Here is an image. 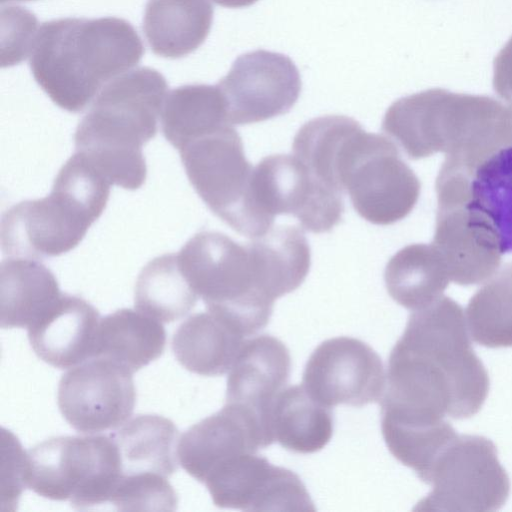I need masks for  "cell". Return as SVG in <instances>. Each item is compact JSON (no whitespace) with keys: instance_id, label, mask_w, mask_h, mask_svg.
I'll return each instance as SVG.
<instances>
[{"instance_id":"35","label":"cell","mask_w":512,"mask_h":512,"mask_svg":"<svg viewBox=\"0 0 512 512\" xmlns=\"http://www.w3.org/2000/svg\"><path fill=\"white\" fill-rule=\"evenodd\" d=\"M493 86L502 99L512 102V37L494 60Z\"/></svg>"},{"instance_id":"4","label":"cell","mask_w":512,"mask_h":512,"mask_svg":"<svg viewBox=\"0 0 512 512\" xmlns=\"http://www.w3.org/2000/svg\"><path fill=\"white\" fill-rule=\"evenodd\" d=\"M167 94L165 78L149 67L109 82L77 126L76 152L111 185L140 188L147 175L143 146L157 133Z\"/></svg>"},{"instance_id":"15","label":"cell","mask_w":512,"mask_h":512,"mask_svg":"<svg viewBox=\"0 0 512 512\" xmlns=\"http://www.w3.org/2000/svg\"><path fill=\"white\" fill-rule=\"evenodd\" d=\"M217 86L226 103L229 123L246 125L289 112L302 84L289 57L256 50L238 57Z\"/></svg>"},{"instance_id":"14","label":"cell","mask_w":512,"mask_h":512,"mask_svg":"<svg viewBox=\"0 0 512 512\" xmlns=\"http://www.w3.org/2000/svg\"><path fill=\"white\" fill-rule=\"evenodd\" d=\"M301 384L328 408L362 407L380 401L385 370L380 356L367 343L353 337H334L312 352Z\"/></svg>"},{"instance_id":"17","label":"cell","mask_w":512,"mask_h":512,"mask_svg":"<svg viewBox=\"0 0 512 512\" xmlns=\"http://www.w3.org/2000/svg\"><path fill=\"white\" fill-rule=\"evenodd\" d=\"M274 442L265 423L254 412L225 403L218 412L185 431L178 443L182 468L204 483L226 460L246 452H258Z\"/></svg>"},{"instance_id":"27","label":"cell","mask_w":512,"mask_h":512,"mask_svg":"<svg viewBox=\"0 0 512 512\" xmlns=\"http://www.w3.org/2000/svg\"><path fill=\"white\" fill-rule=\"evenodd\" d=\"M384 280L390 297L411 311L434 303L451 281L432 243L410 244L396 252L386 264Z\"/></svg>"},{"instance_id":"24","label":"cell","mask_w":512,"mask_h":512,"mask_svg":"<svg viewBox=\"0 0 512 512\" xmlns=\"http://www.w3.org/2000/svg\"><path fill=\"white\" fill-rule=\"evenodd\" d=\"M166 346L162 322L138 309H119L100 319L94 357L134 373L160 357Z\"/></svg>"},{"instance_id":"2","label":"cell","mask_w":512,"mask_h":512,"mask_svg":"<svg viewBox=\"0 0 512 512\" xmlns=\"http://www.w3.org/2000/svg\"><path fill=\"white\" fill-rule=\"evenodd\" d=\"M143 52L138 33L124 19L60 18L39 27L30 68L57 106L76 113L137 65Z\"/></svg>"},{"instance_id":"29","label":"cell","mask_w":512,"mask_h":512,"mask_svg":"<svg viewBox=\"0 0 512 512\" xmlns=\"http://www.w3.org/2000/svg\"><path fill=\"white\" fill-rule=\"evenodd\" d=\"M198 297L175 253L149 261L139 273L134 290L135 308L160 322L184 317Z\"/></svg>"},{"instance_id":"6","label":"cell","mask_w":512,"mask_h":512,"mask_svg":"<svg viewBox=\"0 0 512 512\" xmlns=\"http://www.w3.org/2000/svg\"><path fill=\"white\" fill-rule=\"evenodd\" d=\"M438 209L432 244L450 280L468 286L488 280L505 251L497 217L466 167L445 160L436 178Z\"/></svg>"},{"instance_id":"16","label":"cell","mask_w":512,"mask_h":512,"mask_svg":"<svg viewBox=\"0 0 512 512\" xmlns=\"http://www.w3.org/2000/svg\"><path fill=\"white\" fill-rule=\"evenodd\" d=\"M213 503L242 511H315L297 474L271 464L258 452L236 455L206 478Z\"/></svg>"},{"instance_id":"18","label":"cell","mask_w":512,"mask_h":512,"mask_svg":"<svg viewBox=\"0 0 512 512\" xmlns=\"http://www.w3.org/2000/svg\"><path fill=\"white\" fill-rule=\"evenodd\" d=\"M85 299L63 294L28 329L35 354L47 364L68 369L93 358L100 323Z\"/></svg>"},{"instance_id":"22","label":"cell","mask_w":512,"mask_h":512,"mask_svg":"<svg viewBox=\"0 0 512 512\" xmlns=\"http://www.w3.org/2000/svg\"><path fill=\"white\" fill-rule=\"evenodd\" d=\"M212 20L209 0H148L143 28L156 55L177 59L194 52L205 41Z\"/></svg>"},{"instance_id":"28","label":"cell","mask_w":512,"mask_h":512,"mask_svg":"<svg viewBox=\"0 0 512 512\" xmlns=\"http://www.w3.org/2000/svg\"><path fill=\"white\" fill-rule=\"evenodd\" d=\"M160 121L166 140L177 150L206 133L231 125L219 87L206 84L184 85L169 92Z\"/></svg>"},{"instance_id":"20","label":"cell","mask_w":512,"mask_h":512,"mask_svg":"<svg viewBox=\"0 0 512 512\" xmlns=\"http://www.w3.org/2000/svg\"><path fill=\"white\" fill-rule=\"evenodd\" d=\"M246 339L223 318L207 311L191 315L177 328L172 349L188 371L220 376L229 372Z\"/></svg>"},{"instance_id":"7","label":"cell","mask_w":512,"mask_h":512,"mask_svg":"<svg viewBox=\"0 0 512 512\" xmlns=\"http://www.w3.org/2000/svg\"><path fill=\"white\" fill-rule=\"evenodd\" d=\"M177 256L208 311L246 338L268 324L275 301L260 286L247 243L240 244L220 232L201 231Z\"/></svg>"},{"instance_id":"37","label":"cell","mask_w":512,"mask_h":512,"mask_svg":"<svg viewBox=\"0 0 512 512\" xmlns=\"http://www.w3.org/2000/svg\"><path fill=\"white\" fill-rule=\"evenodd\" d=\"M13 1H31V0H1V3L13 2Z\"/></svg>"},{"instance_id":"33","label":"cell","mask_w":512,"mask_h":512,"mask_svg":"<svg viewBox=\"0 0 512 512\" xmlns=\"http://www.w3.org/2000/svg\"><path fill=\"white\" fill-rule=\"evenodd\" d=\"M1 65L11 66L30 56L37 33V19L22 7L1 10Z\"/></svg>"},{"instance_id":"9","label":"cell","mask_w":512,"mask_h":512,"mask_svg":"<svg viewBox=\"0 0 512 512\" xmlns=\"http://www.w3.org/2000/svg\"><path fill=\"white\" fill-rule=\"evenodd\" d=\"M340 190L355 211L375 225H391L414 209L421 184L389 139L358 126L342 145L336 164Z\"/></svg>"},{"instance_id":"26","label":"cell","mask_w":512,"mask_h":512,"mask_svg":"<svg viewBox=\"0 0 512 512\" xmlns=\"http://www.w3.org/2000/svg\"><path fill=\"white\" fill-rule=\"evenodd\" d=\"M269 422L273 440L294 453L318 452L333 435L331 408L316 401L302 384L286 386L276 396Z\"/></svg>"},{"instance_id":"32","label":"cell","mask_w":512,"mask_h":512,"mask_svg":"<svg viewBox=\"0 0 512 512\" xmlns=\"http://www.w3.org/2000/svg\"><path fill=\"white\" fill-rule=\"evenodd\" d=\"M108 504L120 511H173L177 507L178 498L165 476L122 473Z\"/></svg>"},{"instance_id":"36","label":"cell","mask_w":512,"mask_h":512,"mask_svg":"<svg viewBox=\"0 0 512 512\" xmlns=\"http://www.w3.org/2000/svg\"><path fill=\"white\" fill-rule=\"evenodd\" d=\"M216 4L228 8H242L254 4L258 0H212Z\"/></svg>"},{"instance_id":"5","label":"cell","mask_w":512,"mask_h":512,"mask_svg":"<svg viewBox=\"0 0 512 512\" xmlns=\"http://www.w3.org/2000/svg\"><path fill=\"white\" fill-rule=\"evenodd\" d=\"M110 182L76 153L59 170L49 195L10 207L1 221L7 257L42 259L73 250L103 213Z\"/></svg>"},{"instance_id":"3","label":"cell","mask_w":512,"mask_h":512,"mask_svg":"<svg viewBox=\"0 0 512 512\" xmlns=\"http://www.w3.org/2000/svg\"><path fill=\"white\" fill-rule=\"evenodd\" d=\"M381 129L412 160L442 152L476 172L511 147L507 106L489 96L440 88L393 102Z\"/></svg>"},{"instance_id":"11","label":"cell","mask_w":512,"mask_h":512,"mask_svg":"<svg viewBox=\"0 0 512 512\" xmlns=\"http://www.w3.org/2000/svg\"><path fill=\"white\" fill-rule=\"evenodd\" d=\"M422 481L431 491L418 502L417 511H495L510 493V480L495 445L478 435H457L441 450Z\"/></svg>"},{"instance_id":"8","label":"cell","mask_w":512,"mask_h":512,"mask_svg":"<svg viewBox=\"0 0 512 512\" xmlns=\"http://www.w3.org/2000/svg\"><path fill=\"white\" fill-rule=\"evenodd\" d=\"M121 474L112 435L58 436L28 451V487L79 510L108 504Z\"/></svg>"},{"instance_id":"10","label":"cell","mask_w":512,"mask_h":512,"mask_svg":"<svg viewBox=\"0 0 512 512\" xmlns=\"http://www.w3.org/2000/svg\"><path fill=\"white\" fill-rule=\"evenodd\" d=\"M178 151L191 185L208 208L239 234L260 236L250 203L253 167L233 125L206 133Z\"/></svg>"},{"instance_id":"12","label":"cell","mask_w":512,"mask_h":512,"mask_svg":"<svg viewBox=\"0 0 512 512\" xmlns=\"http://www.w3.org/2000/svg\"><path fill=\"white\" fill-rule=\"evenodd\" d=\"M250 202L255 218L267 232L277 215H292L312 233L330 232L344 214L342 193L320 180L294 155L264 157L253 168Z\"/></svg>"},{"instance_id":"13","label":"cell","mask_w":512,"mask_h":512,"mask_svg":"<svg viewBox=\"0 0 512 512\" xmlns=\"http://www.w3.org/2000/svg\"><path fill=\"white\" fill-rule=\"evenodd\" d=\"M132 374L100 357L69 368L57 390V404L63 418L83 434L120 428L131 418L136 402Z\"/></svg>"},{"instance_id":"31","label":"cell","mask_w":512,"mask_h":512,"mask_svg":"<svg viewBox=\"0 0 512 512\" xmlns=\"http://www.w3.org/2000/svg\"><path fill=\"white\" fill-rule=\"evenodd\" d=\"M359 124L343 115L311 119L296 133L293 154L323 184L342 193L336 181V161L344 141Z\"/></svg>"},{"instance_id":"21","label":"cell","mask_w":512,"mask_h":512,"mask_svg":"<svg viewBox=\"0 0 512 512\" xmlns=\"http://www.w3.org/2000/svg\"><path fill=\"white\" fill-rule=\"evenodd\" d=\"M62 295L55 275L37 259L7 257L0 265V326L28 328Z\"/></svg>"},{"instance_id":"25","label":"cell","mask_w":512,"mask_h":512,"mask_svg":"<svg viewBox=\"0 0 512 512\" xmlns=\"http://www.w3.org/2000/svg\"><path fill=\"white\" fill-rule=\"evenodd\" d=\"M116 442L124 474H159L169 478L179 464V432L168 418L141 414L118 428Z\"/></svg>"},{"instance_id":"30","label":"cell","mask_w":512,"mask_h":512,"mask_svg":"<svg viewBox=\"0 0 512 512\" xmlns=\"http://www.w3.org/2000/svg\"><path fill=\"white\" fill-rule=\"evenodd\" d=\"M470 337L489 348L512 347V262L485 281L468 302Z\"/></svg>"},{"instance_id":"34","label":"cell","mask_w":512,"mask_h":512,"mask_svg":"<svg viewBox=\"0 0 512 512\" xmlns=\"http://www.w3.org/2000/svg\"><path fill=\"white\" fill-rule=\"evenodd\" d=\"M1 454V504L13 510L23 489L28 487V452L10 431L2 428Z\"/></svg>"},{"instance_id":"19","label":"cell","mask_w":512,"mask_h":512,"mask_svg":"<svg viewBox=\"0 0 512 512\" xmlns=\"http://www.w3.org/2000/svg\"><path fill=\"white\" fill-rule=\"evenodd\" d=\"M290 372V352L282 341L266 334L247 338L228 372L225 403L251 410L271 432L270 409Z\"/></svg>"},{"instance_id":"23","label":"cell","mask_w":512,"mask_h":512,"mask_svg":"<svg viewBox=\"0 0 512 512\" xmlns=\"http://www.w3.org/2000/svg\"><path fill=\"white\" fill-rule=\"evenodd\" d=\"M247 245L259 283L274 301L296 290L309 273L310 246L295 226L271 227Z\"/></svg>"},{"instance_id":"1","label":"cell","mask_w":512,"mask_h":512,"mask_svg":"<svg viewBox=\"0 0 512 512\" xmlns=\"http://www.w3.org/2000/svg\"><path fill=\"white\" fill-rule=\"evenodd\" d=\"M488 373L475 354L465 312L442 296L412 311L390 352L379 401L381 421L411 427L469 418L482 407Z\"/></svg>"}]
</instances>
